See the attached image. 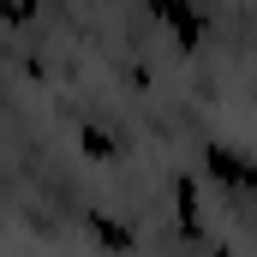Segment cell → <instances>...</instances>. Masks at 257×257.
Wrapping results in <instances>:
<instances>
[{
    "label": "cell",
    "instance_id": "obj_1",
    "mask_svg": "<svg viewBox=\"0 0 257 257\" xmlns=\"http://www.w3.org/2000/svg\"><path fill=\"white\" fill-rule=\"evenodd\" d=\"M156 12H162V24L174 30V42H180L186 54H192L197 42H203V24H197V12L186 6V0H156Z\"/></svg>",
    "mask_w": 257,
    "mask_h": 257
}]
</instances>
